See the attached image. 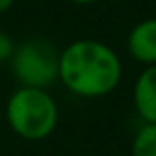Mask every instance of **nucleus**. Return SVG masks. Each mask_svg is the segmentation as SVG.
Masks as SVG:
<instances>
[{
  "instance_id": "0eeeda50",
  "label": "nucleus",
  "mask_w": 156,
  "mask_h": 156,
  "mask_svg": "<svg viewBox=\"0 0 156 156\" xmlns=\"http://www.w3.org/2000/svg\"><path fill=\"white\" fill-rule=\"evenodd\" d=\"M14 42H12V38L6 34L4 30H0V63H4V61H10L12 53H14Z\"/></svg>"
},
{
  "instance_id": "f03ea898",
  "label": "nucleus",
  "mask_w": 156,
  "mask_h": 156,
  "mask_svg": "<svg viewBox=\"0 0 156 156\" xmlns=\"http://www.w3.org/2000/svg\"><path fill=\"white\" fill-rule=\"evenodd\" d=\"M59 109L55 99L38 87H18L6 103V122L24 140L38 142L55 130Z\"/></svg>"
},
{
  "instance_id": "39448f33",
  "label": "nucleus",
  "mask_w": 156,
  "mask_h": 156,
  "mask_svg": "<svg viewBox=\"0 0 156 156\" xmlns=\"http://www.w3.org/2000/svg\"><path fill=\"white\" fill-rule=\"evenodd\" d=\"M133 105L144 122H156V63L144 65L133 85Z\"/></svg>"
},
{
  "instance_id": "1a4fd4ad",
  "label": "nucleus",
  "mask_w": 156,
  "mask_h": 156,
  "mask_svg": "<svg viewBox=\"0 0 156 156\" xmlns=\"http://www.w3.org/2000/svg\"><path fill=\"white\" fill-rule=\"evenodd\" d=\"M73 4H79V6H89V4H95L97 0H69Z\"/></svg>"
},
{
  "instance_id": "6e6552de",
  "label": "nucleus",
  "mask_w": 156,
  "mask_h": 156,
  "mask_svg": "<svg viewBox=\"0 0 156 156\" xmlns=\"http://www.w3.org/2000/svg\"><path fill=\"white\" fill-rule=\"evenodd\" d=\"M14 2L16 0H0V14L6 12V10H10V8L14 6Z\"/></svg>"
},
{
  "instance_id": "7ed1b4c3",
  "label": "nucleus",
  "mask_w": 156,
  "mask_h": 156,
  "mask_svg": "<svg viewBox=\"0 0 156 156\" xmlns=\"http://www.w3.org/2000/svg\"><path fill=\"white\" fill-rule=\"evenodd\" d=\"M10 69L20 87L48 89L59 75V51L50 40H26L14 48Z\"/></svg>"
},
{
  "instance_id": "423d86ee",
  "label": "nucleus",
  "mask_w": 156,
  "mask_h": 156,
  "mask_svg": "<svg viewBox=\"0 0 156 156\" xmlns=\"http://www.w3.org/2000/svg\"><path fill=\"white\" fill-rule=\"evenodd\" d=\"M130 156H156V122H144L134 133Z\"/></svg>"
},
{
  "instance_id": "20e7f679",
  "label": "nucleus",
  "mask_w": 156,
  "mask_h": 156,
  "mask_svg": "<svg viewBox=\"0 0 156 156\" xmlns=\"http://www.w3.org/2000/svg\"><path fill=\"white\" fill-rule=\"evenodd\" d=\"M126 50L142 65L156 63V18H144L129 32Z\"/></svg>"
},
{
  "instance_id": "f257e3e1",
  "label": "nucleus",
  "mask_w": 156,
  "mask_h": 156,
  "mask_svg": "<svg viewBox=\"0 0 156 156\" xmlns=\"http://www.w3.org/2000/svg\"><path fill=\"white\" fill-rule=\"evenodd\" d=\"M121 77L122 63L119 53L99 40L81 38L59 51L57 79L77 97H105L117 89Z\"/></svg>"
}]
</instances>
